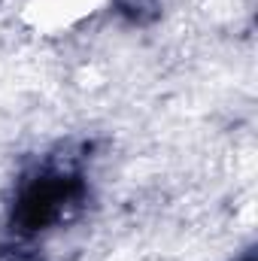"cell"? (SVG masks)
Returning <instances> with one entry per match:
<instances>
[{
	"label": "cell",
	"instance_id": "cell-1",
	"mask_svg": "<svg viewBox=\"0 0 258 261\" xmlns=\"http://www.w3.org/2000/svg\"><path fill=\"white\" fill-rule=\"evenodd\" d=\"M100 0H31L28 12L37 21V28H67L79 18H85L88 12H94Z\"/></svg>",
	"mask_w": 258,
	"mask_h": 261
}]
</instances>
